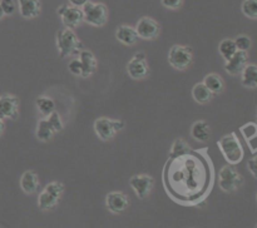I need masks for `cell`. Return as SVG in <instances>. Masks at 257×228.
<instances>
[{
  "mask_svg": "<svg viewBox=\"0 0 257 228\" xmlns=\"http://www.w3.org/2000/svg\"><path fill=\"white\" fill-rule=\"evenodd\" d=\"M55 40H57V47L60 58L78 55L80 50L83 49V44L80 43L79 38L73 32V29H69V28H63V29L58 30Z\"/></svg>",
  "mask_w": 257,
  "mask_h": 228,
  "instance_id": "1",
  "label": "cell"
},
{
  "mask_svg": "<svg viewBox=\"0 0 257 228\" xmlns=\"http://www.w3.org/2000/svg\"><path fill=\"white\" fill-rule=\"evenodd\" d=\"M217 145L221 149V152H222L225 159L231 165L238 164L242 160L243 148L236 133H230V134L221 137L220 140L217 142Z\"/></svg>",
  "mask_w": 257,
  "mask_h": 228,
  "instance_id": "2",
  "label": "cell"
},
{
  "mask_svg": "<svg viewBox=\"0 0 257 228\" xmlns=\"http://www.w3.org/2000/svg\"><path fill=\"white\" fill-rule=\"evenodd\" d=\"M83 22L93 27H103L108 20V8L103 3H94L88 0L82 8Z\"/></svg>",
  "mask_w": 257,
  "mask_h": 228,
  "instance_id": "3",
  "label": "cell"
},
{
  "mask_svg": "<svg viewBox=\"0 0 257 228\" xmlns=\"http://www.w3.org/2000/svg\"><path fill=\"white\" fill-rule=\"evenodd\" d=\"M93 127H94V132L97 137L100 140L108 142V140H112L114 135L124 128V122L123 120L110 119V118L107 117H100L95 119Z\"/></svg>",
  "mask_w": 257,
  "mask_h": 228,
  "instance_id": "4",
  "label": "cell"
},
{
  "mask_svg": "<svg viewBox=\"0 0 257 228\" xmlns=\"http://www.w3.org/2000/svg\"><path fill=\"white\" fill-rule=\"evenodd\" d=\"M243 178L232 165H225L218 172V185L226 193H232L242 185Z\"/></svg>",
  "mask_w": 257,
  "mask_h": 228,
  "instance_id": "5",
  "label": "cell"
},
{
  "mask_svg": "<svg viewBox=\"0 0 257 228\" xmlns=\"http://www.w3.org/2000/svg\"><path fill=\"white\" fill-rule=\"evenodd\" d=\"M193 50L191 47L185 45H173L168 53V62L173 68L178 70H185L192 64Z\"/></svg>",
  "mask_w": 257,
  "mask_h": 228,
  "instance_id": "6",
  "label": "cell"
},
{
  "mask_svg": "<svg viewBox=\"0 0 257 228\" xmlns=\"http://www.w3.org/2000/svg\"><path fill=\"white\" fill-rule=\"evenodd\" d=\"M127 73L132 79H145L150 74V67L147 63V57L143 52H138L130 63L127 64Z\"/></svg>",
  "mask_w": 257,
  "mask_h": 228,
  "instance_id": "7",
  "label": "cell"
},
{
  "mask_svg": "<svg viewBox=\"0 0 257 228\" xmlns=\"http://www.w3.org/2000/svg\"><path fill=\"white\" fill-rule=\"evenodd\" d=\"M57 13L60 17V19H62V23L64 24L65 28L74 29V28L79 27L83 23V12L80 8L63 4L58 8Z\"/></svg>",
  "mask_w": 257,
  "mask_h": 228,
  "instance_id": "8",
  "label": "cell"
},
{
  "mask_svg": "<svg viewBox=\"0 0 257 228\" xmlns=\"http://www.w3.org/2000/svg\"><path fill=\"white\" fill-rule=\"evenodd\" d=\"M136 32H137L138 38L145 40H153L160 35L161 27L155 19L150 17H143L138 20L136 25Z\"/></svg>",
  "mask_w": 257,
  "mask_h": 228,
  "instance_id": "9",
  "label": "cell"
},
{
  "mask_svg": "<svg viewBox=\"0 0 257 228\" xmlns=\"http://www.w3.org/2000/svg\"><path fill=\"white\" fill-rule=\"evenodd\" d=\"M153 178L148 174H137L133 175L130 179L131 187L133 188L135 193L140 199H145L150 195L153 188Z\"/></svg>",
  "mask_w": 257,
  "mask_h": 228,
  "instance_id": "10",
  "label": "cell"
},
{
  "mask_svg": "<svg viewBox=\"0 0 257 228\" xmlns=\"http://www.w3.org/2000/svg\"><path fill=\"white\" fill-rule=\"evenodd\" d=\"M19 114V99L15 95H0V117L3 119H17Z\"/></svg>",
  "mask_w": 257,
  "mask_h": 228,
  "instance_id": "11",
  "label": "cell"
},
{
  "mask_svg": "<svg viewBox=\"0 0 257 228\" xmlns=\"http://www.w3.org/2000/svg\"><path fill=\"white\" fill-rule=\"evenodd\" d=\"M130 204V199L127 195L122 192H110L105 197V205L109 212L114 214H120L127 209Z\"/></svg>",
  "mask_w": 257,
  "mask_h": 228,
  "instance_id": "12",
  "label": "cell"
},
{
  "mask_svg": "<svg viewBox=\"0 0 257 228\" xmlns=\"http://www.w3.org/2000/svg\"><path fill=\"white\" fill-rule=\"evenodd\" d=\"M248 63V54L247 52H241L237 50L232 57L228 60H226L225 70L230 75H237L243 70V68L247 65Z\"/></svg>",
  "mask_w": 257,
  "mask_h": 228,
  "instance_id": "13",
  "label": "cell"
},
{
  "mask_svg": "<svg viewBox=\"0 0 257 228\" xmlns=\"http://www.w3.org/2000/svg\"><path fill=\"white\" fill-rule=\"evenodd\" d=\"M78 59H79L80 64H82V75L80 77L88 78L95 72L97 69V58L94 57L90 50L82 49L78 54Z\"/></svg>",
  "mask_w": 257,
  "mask_h": 228,
  "instance_id": "14",
  "label": "cell"
},
{
  "mask_svg": "<svg viewBox=\"0 0 257 228\" xmlns=\"http://www.w3.org/2000/svg\"><path fill=\"white\" fill-rule=\"evenodd\" d=\"M19 13L25 19H33L40 14L42 4L40 0H18Z\"/></svg>",
  "mask_w": 257,
  "mask_h": 228,
  "instance_id": "15",
  "label": "cell"
},
{
  "mask_svg": "<svg viewBox=\"0 0 257 228\" xmlns=\"http://www.w3.org/2000/svg\"><path fill=\"white\" fill-rule=\"evenodd\" d=\"M20 187L27 194H33L39 188V177L34 170H27L20 178Z\"/></svg>",
  "mask_w": 257,
  "mask_h": 228,
  "instance_id": "16",
  "label": "cell"
},
{
  "mask_svg": "<svg viewBox=\"0 0 257 228\" xmlns=\"http://www.w3.org/2000/svg\"><path fill=\"white\" fill-rule=\"evenodd\" d=\"M115 38L118 42L124 45H133L140 39L136 29L131 25H119L115 30Z\"/></svg>",
  "mask_w": 257,
  "mask_h": 228,
  "instance_id": "17",
  "label": "cell"
},
{
  "mask_svg": "<svg viewBox=\"0 0 257 228\" xmlns=\"http://www.w3.org/2000/svg\"><path fill=\"white\" fill-rule=\"evenodd\" d=\"M191 135L197 142H207L211 137V128L205 120H197L191 127Z\"/></svg>",
  "mask_w": 257,
  "mask_h": 228,
  "instance_id": "18",
  "label": "cell"
},
{
  "mask_svg": "<svg viewBox=\"0 0 257 228\" xmlns=\"http://www.w3.org/2000/svg\"><path fill=\"white\" fill-rule=\"evenodd\" d=\"M241 82L242 85L250 89L257 87V67L255 64H247L241 72Z\"/></svg>",
  "mask_w": 257,
  "mask_h": 228,
  "instance_id": "19",
  "label": "cell"
},
{
  "mask_svg": "<svg viewBox=\"0 0 257 228\" xmlns=\"http://www.w3.org/2000/svg\"><path fill=\"white\" fill-rule=\"evenodd\" d=\"M202 83L210 89L212 94H220V93H222L223 88H225L222 77L220 74H216V73H210V74L206 75Z\"/></svg>",
  "mask_w": 257,
  "mask_h": 228,
  "instance_id": "20",
  "label": "cell"
},
{
  "mask_svg": "<svg viewBox=\"0 0 257 228\" xmlns=\"http://www.w3.org/2000/svg\"><path fill=\"white\" fill-rule=\"evenodd\" d=\"M192 97L200 104H206V103L212 100L213 94L210 92L207 87L203 83H197L195 87L192 88Z\"/></svg>",
  "mask_w": 257,
  "mask_h": 228,
  "instance_id": "21",
  "label": "cell"
},
{
  "mask_svg": "<svg viewBox=\"0 0 257 228\" xmlns=\"http://www.w3.org/2000/svg\"><path fill=\"white\" fill-rule=\"evenodd\" d=\"M54 134H55L54 130L52 129V127H50L47 118L40 119L37 125V130H35V135H37L38 139H39L40 142H48V140L52 139Z\"/></svg>",
  "mask_w": 257,
  "mask_h": 228,
  "instance_id": "22",
  "label": "cell"
},
{
  "mask_svg": "<svg viewBox=\"0 0 257 228\" xmlns=\"http://www.w3.org/2000/svg\"><path fill=\"white\" fill-rule=\"evenodd\" d=\"M58 203H59V198L52 195L45 189H43L42 193L39 194V197H38V207L42 210L53 209L54 207H57Z\"/></svg>",
  "mask_w": 257,
  "mask_h": 228,
  "instance_id": "23",
  "label": "cell"
},
{
  "mask_svg": "<svg viewBox=\"0 0 257 228\" xmlns=\"http://www.w3.org/2000/svg\"><path fill=\"white\" fill-rule=\"evenodd\" d=\"M37 108L44 117H48L52 112L55 110V103L52 98L47 97V95H39L37 98Z\"/></svg>",
  "mask_w": 257,
  "mask_h": 228,
  "instance_id": "24",
  "label": "cell"
},
{
  "mask_svg": "<svg viewBox=\"0 0 257 228\" xmlns=\"http://www.w3.org/2000/svg\"><path fill=\"white\" fill-rule=\"evenodd\" d=\"M237 52V48H236L235 42L232 39H223L222 42L218 44V53H220L221 57L225 60H228L232 57L235 53Z\"/></svg>",
  "mask_w": 257,
  "mask_h": 228,
  "instance_id": "25",
  "label": "cell"
},
{
  "mask_svg": "<svg viewBox=\"0 0 257 228\" xmlns=\"http://www.w3.org/2000/svg\"><path fill=\"white\" fill-rule=\"evenodd\" d=\"M188 152H190V145L187 144V142L182 138H177L171 148V157H182Z\"/></svg>",
  "mask_w": 257,
  "mask_h": 228,
  "instance_id": "26",
  "label": "cell"
},
{
  "mask_svg": "<svg viewBox=\"0 0 257 228\" xmlns=\"http://www.w3.org/2000/svg\"><path fill=\"white\" fill-rule=\"evenodd\" d=\"M242 13L250 19H256L257 18V0H243L241 5Z\"/></svg>",
  "mask_w": 257,
  "mask_h": 228,
  "instance_id": "27",
  "label": "cell"
},
{
  "mask_svg": "<svg viewBox=\"0 0 257 228\" xmlns=\"http://www.w3.org/2000/svg\"><path fill=\"white\" fill-rule=\"evenodd\" d=\"M47 120L49 122L50 127L52 129L54 130V133H59L63 130V122H62V118H60L59 113L58 112H52L47 117Z\"/></svg>",
  "mask_w": 257,
  "mask_h": 228,
  "instance_id": "28",
  "label": "cell"
},
{
  "mask_svg": "<svg viewBox=\"0 0 257 228\" xmlns=\"http://www.w3.org/2000/svg\"><path fill=\"white\" fill-rule=\"evenodd\" d=\"M44 189L52 195H54V197L60 198L63 193H64V184L60 182H50L45 185Z\"/></svg>",
  "mask_w": 257,
  "mask_h": 228,
  "instance_id": "29",
  "label": "cell"
},
{
  "mask_svg": "<svg viewBox=\"0 0 257 228\" xmlns=\"http://www.w3.org/2000/svg\"><path fill=\"white\" fill-rule=\"evenodd\" d=\"M233 42H235L237 50H241V52H247L251 45H252V42H251L250 37H247V35H238Z\"/></svg>",
  "mask_w": 257,
  "mask_h": 228,
  "instance_id": "30",
  "label": "cell"
},
{
  "mask_svg": "<svg viewBox=\"0 0 257 228\" xmlns=\"http://www.w3.org/2000/svg\"><path fill=\"white\" fill-rule=\"evenodd\" d=\"M241 133L243 134V137H245L246 140H250L252 139V138H256V133H257V127L255 123H247V124L242 125V127L240 128Z\"/></svg>",
  "mask_w": 257,
  "mask_h": 228,
  "instance_id": "31",
  "label": "cell"
},
{
  "mask_svg": "<svg viewBox=\"0 0 257 228\" xmlns=\"http://www.w3.org/2000/svg\"><path fill=\"white\" fill-rule=\"evenodd\" d=\"M0 7L4 12V15L14 14L15 9H17V4L14 0H0Z\"/></svg>",
  "mask_w": 257,
  "mask_h": 228,
  "instance_id": "32",
  "label": "cell"
},
{
  "mask_svg": "<svg viewBox=\"0 0 257 228\" xmlns=\"http://www.w3.org/2000/svg\"><path fill=\"white\" fill-rule=\"evenodd\" d=\"M68 69H69V72L72 73L73 75L80 77V75H82V64H80L79 59H78V58H74V59L70 60L69 64H68Z\"/></svg>",
  "mask_w": 257,
  "mask_h": 228,
  "instance_id": "33",
  "label": "cell"
},
{
  "mask_svg": "<svg viewBox=\"0 0 257 228\" xmlns=\"http://www.w3.org/2000/svg\"><path fill=\"white\" fill-rule=\"evenodd\" d=\"M183 0H162L163 7L168 8V9H178L182 5Z\"/></svg>",
  "mask_w": 257,
  "mask_h": 228,
  "instance_id": "34",
  "label": "cell"
},
{
  "mask_svg": "<svg viewBox=\"0 0 257 228\" xmlns=\"http://www.w3.org/2000/svg\"><path fill=\"white\" fill-rule=\"evenodd\" d=\"M247 168L251 173H252L253 177H256V157L253 155L250 160L247 162Z\"/></svg>",
  "mask_w": 257,
  "mask_h": 228,
  "instance_id": "35",
  "label": "cell"
},
{
  "mask_svg": "<svg viewBox=\"0 0 257 228\" xmlns=\"http://www.w3.org/2000/svg\"><path fill=\"white\" fill-rule=\"evenodd\" d=\"M69 2V4L72 5V7H77V8H82L83 5L85 4V3L88 2V0H68Z\"/></svg>",
  "mask_w": 257,
  "mask_h": 228,
  "instance_id": "36",
  "label": "cell"
},
{
  "mask_svg": "<svg viewBox=\"0 0 257 228\" xmlns=\"http://www.w3.org/2000/svg\"><path fill=\"white\" fill-rule=\"evenodd\" d=\"M5 129V124H4V119H3L2 117H0V137H2L3 132H4Z\"/></svg>",
  "mask_w": 257,
  "mask_h": 228,
  "instance_id": "37",
  "label": "cell"
},
{
  "mask_svg": "<svg viewBox=\"0 0 257 228\" xmlns=\"http://www.w3.org/2000/svg\"><path fill=\"white\" fill-rule=\"evenodd\" d=\"M3 18H4V12H3L2 7H0V20H2Z\"/></svg>",
  "mask_w": 257,
  "mask_h": 228,
  "instance_id": "38",
  "label": "cell"
}]
</instances>
